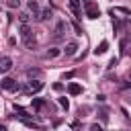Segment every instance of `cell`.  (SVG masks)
Segmentation results:
<instances>
[{
  "instance_id": "obj_1",
  "label": "cell",
  "mask_w": 131,
  "mask_h": 131,
  "mask_svg": "<svg viewBox=\"0 0 131 131\" xmlns=\"http://www.w3.org/2000/svg\"><path fill=\"white\" fill-rule=\"evenodd\" d=\"M18 33H20V37H23L25 45H27L29 49H33V47H35V37H33V33H31V27H29V25H20Z\"/></svg>"
},
{
  "instance_id": "obj_2",
  "label": "cell",
  "mask_w": 131,
  "mask_h": 131,
  "mask_svg": "<svg viewBox=\"0 0 131 131\" xmlns=\"http://www.w3.org/2000/svg\"><path fill=\"white\" fill-rule=\"evenodd\" d=\"M84 10H86V16H88V18H98V16H100V8H98L94 2H90V0L86 2Z\"/></svg>"
},
{
  "instance_id": "obj_3",
  "label": "cell",
  "mask_w": 131,
  "mask_h": 131,
  "mask_svg": "<svg viewBox=\"0 0 131 131\" xmlns=\"http://www.w3.org/2000/svg\"><path fill=\"white\" fill-rule=\"evenodd\" d=\"M0 86L4 88V90H16L18 86H16V82L12 80V78H4L2 82H0Z\"/></svg>"
},
{
  "instance_id": "obj_4",
  "label": "cell",
  "mask_w": 131,
  "mask_h": 131,
  "mask_svg": "<svg viewBox=\"0 0 131 131\" xmlns=\"http://www.w3.org/2000/svg\"><path fill=\"white\" fill-rule=\"evenodd\" d=\"M10 68H12V59H10L8 55L0 57V72H8Z\"/></svg>"
},
{
  "instance_id": "obj_5",
  "label": "cell",
  "mask_w": 131,
  "mask_h": 131,
  "mask_svg": "<svg viewBox=\"0 0 131 131\" xmlns=\"http://www.w3.org/2000/svg\"><path fill=\"white\" fill-rule=\"evenodd\" d=\"M43 88V82H39V80H31L29 82V86H27V90L29 92H39Z\"/></svg>"
},
{
  "instance_id": "obj_6",
  "label": "cell",
  "mask_w": 131,
  "mask_h": 131,
  "mask_svg": "<svg viewBox=\"0 0 131 131\" xmlns=\"http://www.w3.org/2000/svg\"><path fill=\"white\" fill-rule=\"evenodd\" d=\"M70 8H72V12L80 18L82 16V8H80V0H70Z\"/></svg>"
},
{
  "instance_id": "obj_7",
  "label": "cell",
  "mask_w": 131,
  "mask_h": 131,
  "mask_svg": "<svg viewBox=\"0 0 131 131\" xmlns=\"http://www.w3.org/2000/svg\"><path fill=\"white\" fill-rule=\"evenodd\" d=\"M68 92H70L72 96H76V94H80V92H82V86H80V84H76V82H72V84H68Z\"/></svg>"
},
{
  "instance_id": "obj_8",
  "label": "cell",
  "mask_w": 131,
  "mask_h": 131,
  "mask_svg": "<svg viewBox=\"0 0 131 131\" xmlns=\"http://www.w3.org/2000/svg\"><path fill=\"white\" fill-rule=\"evenodd\" d=\"M66 29H68L66 20H59V23H57V27H55V35H57V37H61V35L66 33Z\"/></svg>"
},
{
  "instance_id": "obj_9",
  "label": "cell",
  "mask_w": 131,
  "mask_h": 131,
  "mask_svg": "<svg viewBox=\"0 0 131 131\" xmlns=\"http://www.w3.org/2000/svg\"><path fill=\"white\" fill-rule=\"evenodd\" d=\"M76 49H78V43H76V41H70V43L66 45V55H74Z\"/></svg>"
},
{
  "instance_id": "obj_10",
  "label": "cell",
  "mask_w": 131,
  "mask_h": 131,
  "mask_svg": "<svg viewBox=\"0 0 131 131\" xmlns=\"http://www.w3.org/2000/svg\"><path fill=\"white\" fill-rule=\"evenodd\" d=\"M106 49H108V41H100V45L94 49V53L96 55H102V53H106Z\"/></svg>"
},
{
  "instance_id": "obj_11",
  "label": "cell",
  "mask_w": 131,
  "mask_h": 131,
  "mask_svg": "<svg viewBox=\"0 0 131 131\" xmlns=\"http://www.w3.org/2000/svg\"><path fill=\"white\" fill-rule=\"evenodd\" d=\"M51 16V8H43L41 12H39V20H45V18H49Z\"/></svg>"
},
{
  "instance_id": "obj_12",
  "label": "cell",
  "mask_w": 131,
  "mask_h": 131,
  "mask_svg": "<svg viewBox=\"0 0 131 131\" xmlns=\"http://www.w3.org/2000/svg\"><path fill=\"white\" fill-rule=\"evenodd\" d=\"M29 8H31V10H33V14H37V18H39V6H37V2H35V0H31V2H29Z\"/></svg>"
},
{
  "instance_id": "obj_13",
  "label": "cell",
  "mask_w": 131,
  "mask_h": 131,
  "mask_svg": "<svg viewBox=\"0 0 131 131\" xmlns=\"http://www.w3.org/2000/svg\"><path fill=\"white\" fill-rule=\"evenodd\" d=\"M57 55H59V49H57V47L47 49V57H57Z\"/></svg>"
},
{
  "instance_id": "obj_14",
  "label": "cell",
  "mask_w": 131,
  "mask_h": 131,
  "mask_svg": "<svg viewBox=\"0 0 131 131\" xmlns=\"http://www.w3.org/2000/svg\"><path fill=\"white\" fill-rule=\"evenodd\" d=\"M43 104H45V100H43V98H33V106H35V108H41Z\"/></svg>"
},
{
  "instance_id": "obj_15",
  "label": "cell",
  "mask_w": 131,
  "mask_h": 131,
  "mask_svg": "<svg viewBox=\"0 0 131 131\" xmlns=\"http://www.w3.org/2000/svg\"><path fill=\"white\" fill-rule=\"evenodd\" d=\"M6 4H8V8H18L20 0H6Z\"/></svg>"
},
{
  "instance_id": "obj_16",
  "label": "cell",
  "mask_w": 131,
  "mask_h": 131,
  "mask_svg": "<svg viewBox=\"0 0 131 131\" xmlns=\"http://www.w3.org/2000/svg\"><path fill=\"white\" fill-rule=\"evenodd\" d=\"M59 104H61V106H63L66 111L70 108V102H68V98H66V96H61V98H59Z\"/></svg>"
},
{
  "instance_id": "obj_17",
  "label": "cell",
  "mask_w": 131,
  "mask_h": 131,
  "mask_svg": "<svg viewBox=\"0 0 131 131\" xmlns=\"http://www.w3.org/2000/svg\"><path fill=\"white\" fill-rule=\"evenodd\" d=\"M27 76H29V78H33V76H39V70H29V72H27Z\"/></svg>"
},
{
  "instance_id": "obj_18",
  "label": "cell",
  "mask_w": 131,
  "mask_h": 131,
  "mask_svg": "<svg viewBox=\"0 0 131 131\" xmlns=\"http://www.w3.org/2000/svg\"><path fill=\"white\" fill-rule=\"evenodd\" d=\"M74 29H76V33H78V35H82V29H80V25H78V23H74Z\"/></svg>"
},
{
  "instance_id": "obj_19",
  "label": "cell",
  "mask_w": 131,
  "mask_h": 131,
  "mask_svg": "<svg viewBox=\"0 0 131 131\" xmlns=\"http://www.w3.org/2000/svg\"><path fill=\"white\" fill-rule=\"evenodd\" d=\"M90 131H102V127H100V125H92V127H90Z\"/></svg>"
},
{
  "instance_id": "obj_20",
  "label": "cell",
  "mask_w": 131,
  "mask_h": 131,
  "mask_svg": "<svg viewBox=\"0 0 131 131\" xmlns=\"http://www.w3.org/2000/svg\"><path fill=\"white\" fill-rule=\"evenodd\" d=\"M66 78H68V80H70V78H74V72H68V74H63V80H66Z\"/></svg>"
},
{
  "instance_id": "obj_21",
  "label": "cell",
  "mask_w": 131,
  "mask_h": 131,
  "mask_svg": "<svg viewBox=\"0 0 131 131\" xmlns=\"http://www.w3.org/2000/svg\"><path fill=\"white\" fill-rule=\"evenodd\" d=\"M0 131H6V127H4V125H0Z\"/></svg>"
},
{
  "instance_id": "obj_22",
  "label": "cell",
  "mask_w": 131,
  "mask_h": 131,
  "mask_svg": "<svg viewBox=\"0 0 131 131\" xmlns=\"http://www.w3.org/2000/svg\"><path fill=\"white\" fill-rule=\"evenodd\" d=\"M129 80H131V74H129Z\"/></svg>"
},
{
  "instance_id": "obj_23",
  "label": "cell",
  "mask_w": 131,
  "mask_h": 131,
  "mask_svg": "<svg viewBox=\"0 0 131 131\" xmlns=\"http://www.w3.org/2000/svg\"><path fill=\"white\" fill-rule=\"evenodd\" d=\"M86 2H88V0H86Z\"/></svg>"
}]
</instances>
